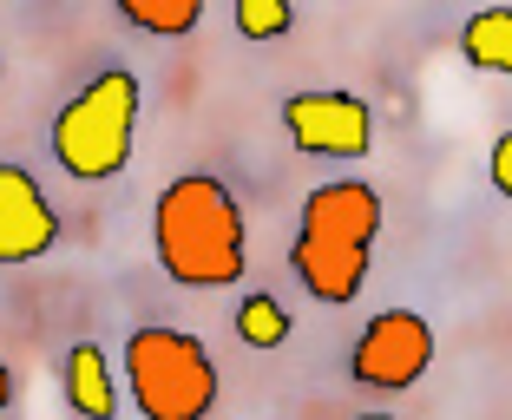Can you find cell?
<instances>
[{"label":"cell","mask_w":512,"mask_h":420,"mask_svg":"<svg viewBox=\"0 0 512 420\" xmlns=\"http://www.w3.org/2000/svg\"><path fill=\"white\" fill-rule=\"evenodd\" d=\"M289 145L309 158H362L375 145V112L355 92H296L283 105Z\"/></svg>","instance_id":"5"},{"label":"cell","mask_w":512,"mask_h":420,"mask_svg":"<svg viewBox=\"0 0 512 420\" xmlns=\"http://www.w3.org/2000/svg\"><path fill=\"white\" fill-rule=\"evenodd\" d=\"M151 250L171 283L184 289H230L243 276V210L224 178L191 171L171 178L151 210Z\"/></svg>","instance_id":"1"},{"label":"cell","mask_w":512,"mask_h":420,"mask_svg":"<svg viewBox=\"0 0 512 420\" xmlns=\"http://www.w3.org/2000/svg\"><path fill=\"white\" fill-rule=\"evenodd\" d=\"M296 27V7L289 0H237V33L243 40H276V33Z\"/></svg>","instance_id":"13"},{"label":"cell","mask_w":512,"mask_h":420,"mask_svg":"<svg viewBox=\"0 0 512 420\" xmlns=\"http://www.w3.org/2000/svg\"><path fill=\"white\" fill-rule=\"evenodd\" d=\"M237 335L250 348H283L289 342V309L276 296H243L237 302Z\"/></svg>","instance_id":"12"},{"label":"cell","mask_w":512,"mask_h":420,"mask_svg":"<svg viewBox=\"0 0 512 420\" xmlns=\"http://www.w3.org/2000/svg\"><path fill=\"white\" fill-rule=\"evenodd\" d=\"M486 171H493V191L512 197V132L493 138V158H486Z\"/></svg>","instance_id":"14"},{"label":"cell","mask_w":512,"mask_h":420,"mask_svg":"<svg viewBox=\"0 0 512 420\" xmlns=\"http://www.w3.org/2000/svg\"><path fill=\"white\" fill-rule=\"evenodd\" d=\"M355 420H394V414H355Z\"/></svg>","instance_id":"16"},{"label":"cell","mask_w":512,"mask_h":420,"mask_svg":"<svg viewBox=\"0 0 512 420\" xmlns=\"http://www.w3.org/2000/svg\"><path fill=\"white\" fill-rule=\"evenodd\" d=\"M66 401H73V414H86V420H112L119 414V381H112L106 348L99 342H73L66 348Z\"/></svg>","instance_id":"9"},{"label":"cell","mask_w":512,"mask_h":420,"mask_svg":"<svg viewBox=\"0 0 512 420\" xmlns=\"http://www.w3.org/2000/svg\"><path fill=\"white\" fill-rule=\"evenodd\" d=\"M132 132H138V79L125 66H106L99 79H86L60 105V119H53V158L79 184L119 178L125 158H132Z\"/></svg>","instance_id":"2"},{"label":"cell","mask_w":512,"mask_h":420,"mask_svg":"<svg viewBox=\"0 0 512 420\" xmlns=\"http://www.w3.org/2000/svg\"><path fill=\"white\" fill-rule=\"evenodd\" d=\"M125 381L145 420H211L217 407V361L184 329H132L125 335Z\"/></svg>","instance_id":"3"},{"label":"cell","mask_w":512,"mask_h":420,"mask_svg":"<svg viewBox=\"0 0 512 420\" xmlns=\"http://www.w3.org/2000/svg\"><path fill=\"white\" fill-rule=\"evenodd\" d=\"M14 401V368H7V361H0V407Z\"/></svg>","instance_id":"15"},{"label":"cell","mask_w":512,"mask_h":420,"mask_svg":"<svg viewBox=\"0 0 512 420\" xmlns=\"http://www.w3.org/2000/svg\"><path fill=\"white\" fill-rule=\"evenodd\" d=\"M460 53L480 73H506L512 79V7H486L460 27Z\"/></svg>","instance_id":"10"},{"label":"cell","mask_w":512,"mask_h":420,"mask_svg":"<svg viewBox=\"0 0 512 420\" xmlns=\"http://www.w3.org/2000/svg\"><path fill=\"white\" fill-rule=\"evenodd\" d=\"M427 368H434V329L414 309H381L348 348V375L362 388H414Z\"/></svg>","instance_id":"4"},{"label":"cell","mask_w":512,"mask_h":420,"mask_svg":"<svg viewBox=\"0 0 512 420\" xmlns=\"http://www.w3.org/2000/svg\"><path fill=\"white\" fill-rule=\"evenodd\" d=\"M296 237L309 243H342V250H368L381 237V191L362 178H335L316 184L302 197V230Z\"/></svg>","instance_id":"6"},{"label":"cell","mask_w":512,"mask_h":420,"mask_svg":"<svg viewBox=\"0 0 512 420\" xmlns=\"http://www.w3.org/2000/svg\"><path fill=\"white\" fill-rule=\"evenodd\" d=\"M60 243V217L27 165H0V263H33Z\"/></svg>","instance_id":"7"},{"label":"cell","mask_w":512,"mask_h":420,"mask_svg":"<svg viewBox=\"0 0 512 420\" xmlns=\"http://www.w3.org/2000/svg\"><path fill=\"white\" fill-rule=\"evenodd\" d=\"M296 276L316 302H355L368 283V250H342V243H309L296 237Z\"/></svg>","instance_id":"8"},{"label":"cell","mask_w":512,"mask_h":420,"mask_svg":"<svg viewBox=\"0 0 512 420\" xmlns=\"http://www.w3.org/2000/svg\"><path fill=\"white\" fill-rule=\"evenodd\" d=\"M119 14L138 33H158V40H178L204 20V0H119Z\"/></svg>","instance_id":"11"}]
</instances>
